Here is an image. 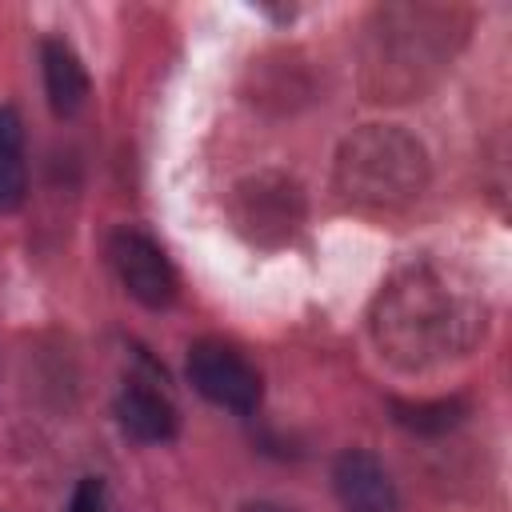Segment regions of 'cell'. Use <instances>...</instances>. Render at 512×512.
Listing matches in <instances>:
<instances>
[{"instance_id": "cell-2", "label": "cell", "mask_w": 512, "mask_h": 512, "mask_svg": "<svg viewBox=\"0 0 512 512\" xmlns=\"http://www.w3.org/2000/svg\"><path fill=\"white\" fill-rule=\"evenodd\" d=\"M364 48V84L372 100H408L452 60L460 32L452 28V12L428 4H396L380 8L368 28Z\"/></svg>"}, {"instance_id": "cell-12", "label": "cell", "mask_w": 512, "mask_h": 512, "mask_svg": "<svg viewBox=\"0 0 512 512\" xmlns=\"http://www.w3.org/2000/svg\"><path fill=\"white\" fill-rule=\"evenodd\" d=\"M68 512H104V484H100L96 476H84V480L72 488Z\"/></svg>"}, {"instance_id": "cell-5", "label": "cell", "mask_w": 512, "mask_h": 512, "mask_svg": "<svg viewBox=\"0 0 512 512\" xmlns=\"http://www.w3.org/2000/svg\"><path fill=\"white\" fill-rule=\"evenodd\" d=\"M188 380L208 404L240 412V416L252 412L264 392L256 364L224 340H196L188 348Z\"/></svg>"}, {"instance_id": "cell-10", "label": "cell", "mask_w": 512, "mask_h": 512, "mask_svg": "<svg viewBox=\"0 0 512 512\" xmlns=\"http://www.w3.org/2000/svg\"><path fill=\"white\" fill-rule=\"evenodd\" d=\"M392 416L400 428L408 432H420V436H440L448 428H456L464 416H468V404L460 396H444V400H392Z\"/></svg>"}, {"instance_id": "cell-4", "label": "cell", "mask_w": 512, "mask_h": 512, "mask_svg": "<svg viewBox=\"0 0 512 512\" xmlns=\"http://www.w3.org/2000/svg\"><path fill=\"white\" fill-rule=\"evenodd\" d=\"M232 228L256 248H280L304 224V192L284 172H256L232 188Z\"/></svg>"}, {"instance_id": "cell-6", "label": "cell", "mask_w": 512, "mask_h": 512, "mask_svg": "<svg viewBox=\"0 0 512 512\" xmlns=\"http://www.w3.org/2000/svg\"><path fill=\"white\" fill-rule=\"evenodd\" d=\"M108 260L124 292L144 308H168L176 300V268L164 248L140 228H116L108 240Z\"/></svg>"}, {"instance_id": "cell-3", "label": "cell", "mask_w": 512, "mask_h": 512, "mask_svg": "<svg viewBox=\"0 0 512 512\" xmlns=\"http://www.w3.org/2000/svg\"><path fill=\"white\" fill-rule=\"evenodd\" d=\"M332 184L348 208L400 212L416 204L428 184V152L404 128L368 124L340 144Z\"/></svg>"}, {"instance_id": "cell-11", "label": "cell", "mask_w": 512, "mask_h": 512, "mask_svg": "<svg viewBox=\"0 0 512 512\" xmlns=\"http://www.w3.org/2000/svg\"><path fill=\"white\" fill-rule=\"evenodd\" d=\"M24 188H28V176H24V156H20V148L0 144V212L20 208Z\"/></svg>"}, {"instance_id": "cell-9", "label": "cell", "mask_w": 512, "mask_h": 512, "mask_svg": "<svg viewBox=\"0 0 512 512\" xmlns=\"http://www.w3.org/2000/svg\"><path fill=\"white\" fill-rule=\"evenodd\" d=\"M40 68H44L48 108H52L60 120L76 116V112L88 104V72H84V64H80L76 48L64 44V40H56V36H48V40L40 44Z\"/></svg>"}, {"instance_id": "cell-13", "label": "cell", "mask_w": 512, "mask_h": 512, "mask_svg": "<svg viewBox=\"0 0 512 512\" xmlns=\"http://www.w3.org/2000/svg\"><path fill=\"white\" fill-rule=\"evenodd\" d=\"M240 512H296V508H288V504H276V500H248Z\"/></svg>"}, {"instance_id": "cell-8", "label": "cell", "mask_w": 512, "mask_h": 512, "mask_svg": "<svg viewBox=\"0 0 512 512\" xmlns=\"http://www.w3.org/2000/svg\"><path fill=\"white\" fill-rule=\"evenodd\" d=\"M332 488L344 512H396V484L388 468L364 448H348L336 456Z\"/></svg>"}, {"instance_id": "cell-1", "label": "cell", "mask_w": 512, "mask_h": 512, "mask_svg": "<svg viewBox=\"0 0 512 512\" xmlns=\"http://www.w3.org/2000/svg\"><path fill=\"white\" fill-rule=\"evenodd\" d=\"M380 356L400 368H428L468 352L484 336V304L472 288L432 264L396 272L372 304Z\"/></svg>"}, {"instance_id": "cell-7", "label": "cell", "mask_w": 512, "mask_h": 512, "mask_svg": "<svg viewBox=\"0 0 512 512\" xmlns=\"http://www.w3.org/2000/svg\"><path fill=\"white\" fill-rule=\"evenodd\" d=\"M116 424L124 436H132L136 444H164L176 436L180 416L172 396L156 384V380H140L128 376V384L116 396Z\"/></svg>"}]
</instances>
